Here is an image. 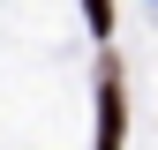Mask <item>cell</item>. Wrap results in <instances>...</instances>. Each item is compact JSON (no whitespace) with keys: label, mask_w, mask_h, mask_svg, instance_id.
<instances>
[{"label":"cell","mask_w":158,"mask_h":150,"mask_svg":"<svg viewBox=\"0 0 158 150\" xmlns=\"http://www.w3.org/2000/svg\"><path fill=\"white\" fill-rule=\"evenodd\" d=\"M83 23H90L98 38H106V30H113V0H83Z\"/></svg>","instance_id":"7a4b0ae2"},{"label":"cell","mask_w":158,"mask_h":150,"mask_svg":"<svg viewBox=\"0 0 158 150\" xmlns=\"http://www.w3.org/2000/svg\"><path fill=\"white\" fill-rule=\"evenodd\" d=\"M128 143V98H121V60H98V150H121Z\"/></svg>","instance_id":"6da1fadb"}]
</instances>
